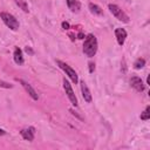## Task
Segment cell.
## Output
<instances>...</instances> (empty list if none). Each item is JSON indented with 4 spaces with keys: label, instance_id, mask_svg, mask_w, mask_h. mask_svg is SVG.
<instances>
[{
    "label": "cell",
    "instance_id": "obj_1",
    "mask_svg": "<svg viewBox=\"0 0 150 150\" xmlns=\"http://www.w3.org/2000/svg\"><path fill=\"white\" fill-rule=\"evenodd\" d=\"M97 52V39L93 34H88L86 36L84 43H83V53L88 57H93Z\"/></svg>",
    "mask_w": 150,
    "mask_h": 150
},
{
    "label": "cell",
    "instance_id": "obj_2",
    "mask_svg": "<svg viewBox=\"0 0 150 150\" xmlns=\"http://www.w3.org/2000/svg\"><path fill=\"white\" fill-rule=\"evenodd\" d=\"M0 18H1V20L4 21V23H5L8 28H11L12 30H16V29L19 28V26H20L19 21H18V20L15 19V16H14L13 14H11V13L1 12V13H0Z\"/></svg>",
    "mask_w": 150,
    "mask_h": 150
},
{
    "label": "cell",
    "instance_id": "obj_3",
    "mask_svg": "<svg viewBox=\"0 0 150 150\" xmlns=\"http://www.w3.org/2000/svg\"><path fill=\"white\" fill-rule=\"evenodd\" d=\"M108 8H109V11L112 13V15H114L116 19H118V20L122 21V22H129V16H128L117 5H115V4H109Z\"/></svg>",
    "mask_w": 150,
    "mask_h": 150
},
{
    "label": "cell",
    "instance_id": "obj_4",
    "mask_svg": "<svg viewBox=\"0 0 150 150\" xmlns=\"http://www.w3.org/2000/svg\"><path fill=\"white\" fill-rule=\"evenodd\" d=\"M56 63L59 64V67L67 74V76L74 82V83H77L79 82V77H77V74H76V71L70 67V66H68L67 63H64V62H62V61H56Z\"/></svg>",
    "mask_w": 150,
    "mask_h": 150
},
{
    "label": "cell",
    "instance_id": "obj_5",
    "mask_svg": "<svg viewBox=\"0 0 150 150\" xmlns=\"http://www.w3.org/2000/svg\"><path fill=\"white\" fill-rule=\"evenodd\" d=\"M63 88H64V91H66V94H67L69 101L71 102V104H73L74 107H77V98H76V96H75V93H74V90H73V88H71L69 81L66 80V79H63Z\"/></svg>",
    "mask_w": 150,
    "mask_h": 150
},
{
    "label": "cell",
    "instance_id": "obj_6",
    "mask_svg": "<svg viewBox=\"0 0 150 150\" xmlns=\"http://www.w3.org/2000/svg\"><path fill=\"white\" fill-rule=\"evenodd\" d=\"M19 83H21V86L25 88V90L28 93V95H29L34 101H38V100H39V95H38V93L35 91V89H34L28 82H26V81H23V80H19Z\"/></svg>",
    "mask_w": 150,
    "mask_h": 150
},
{
    "label": "cell",
    "instance_id": "obj_7",
    "mask_svg": "<svg viewBox=\"0 0 150 150\" xmlns=\"http://www.w3.org/2000/svg\"><path fill=\"white\" fill-rule=\"evenodd\" d=\"M130 86H131L135 90L141 91V93H142V91L144 90V88H145V86H144L142 79L138 77V76H132V77L130 79Z\"/></svg>",
    "mask_w": 150,
    "mask_h": 150
},
{
    "label": "cell",
    "instance_id": "obj_8",
    "mask_svg": "<svg viewBox=\"0 0 150 150\" xmlns=\"http://www.w3.org/2000/svg\"><path fill=\"white\" fill-rule=\"evenodd\" d=\"M34 132H35V129H34L33 127H30V128H28V129H22V130L20 131V135L22 136L23 139L32 142V141L34 139Z\"/></svg>",
    "mask_w": 150,
    "mask_h": 150
},
{
    "label": "cell",
    "instance_id": "obj_9",
    "mask_svg": "<svg viewBox=\"0 0 150 150\" xmlns=\"http://www.w3.org/2000/svg\"><path fill=\"white\" fill-rule=\"evenodd\" d=\"M115 35H116V40L118 42L120 46H123L127 39V32L123 28H116L115 30Z\"/></svg>",
    "mask_w": 150,
    "mask_h": 150
},
{
    "label": "cell",
    "instance_id": "obj_10",
    "mask_svg": "<svg viewBox=\"0 0 150 150\" xmlns=\"http://www.w3.org/2000/svg\"><path fill=\"white\" fill-rule=\"evenodd\" d=\"M81 91H82V97L84 98V101L88 102V103H90L91 100H93L91 98V94H90V90H89L88 86L84 83V81L81 82Z\"/></svg>",
    "mask_w": 150,
    "mask_h": 150
},
{
    "label": "cell",
    "instance_id": "obj_11",
    "mask_svg": "<svg viewBox=\"0 0 150 150\" xmlns=\"http://www.w3.org/2000/svg\"><path fill=\"white\" fill-rule=\"evenodd\" d=\"M13 57H14V61H15V63L16 64H23V55H22V50L19 48V47H16L15 49H14V54H13Z\"/></svg>",
    "mask_w": 150,
    "mask_h": 150
},
{
    "label": "cell",
    "instance_id": "obj_12",
    "mask_svg": "<svg viewBox=\"0 0 150 150\" xmlns=\"http://www.w3.org/2000/svg\"><path fill=\"white\" fill-rule=\"evenodd\" d=\"M89 9H90V12H91L93 14H95V15H102V13H103L102 8H101L100 6H97L96 4H93V2L89 4Z\"/></svg>",
    "mask_w": 150,
    "mask_h": 150
},
{
    "label": "cell",
    "instance_id": "obj_13",
    "mask_svg": "<svg viewBox=\"0 0 150 150\" xmlns=\"http://www.w3.org/2000/svg\"><path fill=\"white\" fill-rule=\"evenodd\" d=\"M67 5L73 12H77L80 9V4L77 0H67Z\"/></svg>",
    "mask_w": 150,
    "mask_h": 150
},
{
    "label": "cell",
    "instance_id": "obj_14",
    "mask_svg": "<svg viewBox=\"0 0 150 150\" xmlns=\"http://www.w3.org/2000/svg\"><path fill=\"white\" fill-rule=\"evenodd\" d=\"M14 2L19 6V8L20 9H22L23 12H26V13H28V5H27V2L25 1V0H14Z\"/></svg>",
    "mask_w": 150,
    "mask_h": 150
},
{
    "label": "cell",
    "instance_id": "obj_15",
    "mask_svg": "<svg viewBox=\"0 0 150 150\" xmlns=\"http://www.w3.org/2000/svg\"><path fill=\"white\" fill-rule=\"evenodd\" d=\"M145 66V60L144 59H137L136 61H135V63H134V67H135V69H141V68H143Z\"/></svg>",
    "mask_w": 150,
    "mask_h": 150
},
{
    "label": "cell",
    "instance_id": "obj_16",
    "mask_svg": "<svg viewBox=\"0 0 150 150\" xmlns=\"http://www.w3.org/2000/svg\"><path fill=\"white\" fill-rule=\"evenodd\" d=\"M150 107L148 105L146 108H145V110L141 114V120H143V121H146V120H149L150 118Z\"/></svg>",
    "mask_w": 150,
    "mask_h": 150
},
{
    "label": "cell",
    "instance_id": "obj_17",
    "mask_svg": "<svg viewBox=\"0 0 150 150\" xmlns=\"http://www.w3.org/2000/svg\"><path fill=\"white\" fill-rule=\"evenodd\" d=\"M0 87H2V88H7V89H8V88H12L13 86H12L11 83H8V82H5V81H1V80H0Z\"/></svg>",
    "mask_w": 150,
    "mask_h": 150
},
{
    "label": "cell",
    "instance_id": "obj_18",
    "mask_svg": "<svg viewBox=\"0 0 150 150\" xmlns=\"http://www.w3.org/2000/svg\"><path fill=\"white\" fill-rule=\"evenodd\" d=\"M95 70V63L89 62V73H93Z\"/></svg>",
    "mask_w": 150,
    "mask_h": 150
},
{
    "label": "cell",
    "instance_id": "obj_19",
    "mask_svg": "<svg viewBox=\"0 0 150 150\" xmlns=\"http://www.w3.org/2000/svg\"><path fill=\"white\" fill-rule=\"evenodd\" d=\"M69 27H70V25H69L68 22H66V21L62 22V28H63V29H69Z\"/></svg>",
    "mask_w": 150,
    "mask_h": 150
},
{
    "label": "cell",
    "instance_id": "obj_20",
    "mask_svg": "<svg viewBox=\"0 0 150 150\" xmlns=\"http://www.w3.org/2000/svg\"><path fill=\"white\" fill-rule=\"evenodd\" d=\"M70 112H71V114H73L74 116H76V117H77L79 120H82V117H81V116H79V115H77V114H76V112H75V111H74L73 109H70Z\"/></svg>",
    "mask_w": 150,
    "mask_h": 150
},
{
    "label": "cell",
    "instance_id": "obj_21",
    "mask_svg": "<svg viewBox=\"0 0 150 150\" xmlns=\"http://www.w3.org/2000/svg\"><path fill=\"white\" fill-rule=\"evenodd\" d=\"M25 50H26V52H27V53H29V54H33V50H32V49H30V48H29V47H28V46H27V47H26V48H25Z\"/></svg>",
    "mask_w": 150,
    "mask_h": 150
},
{
    "label": "cell",
    "instance_id": "obj_22",
    "mask_svg": "<svg viewBox=\"0 0 150 150\" xmlns=\"http://www.w3.org/2000/svg\"><path fill=\"white\" fill-rule=\"evenodd\" d=\"M77 38H79V39H84V35H83L82 33H79V35H77Z\"/></svg>",
    "mask_w": 150,
    "mask_h": 150
},
{
    "label": "cell",
    "instance_id": "obj_23",
    "mask_svg": "<svg viewBox=\"0 0 150 150\" xmlns=\"http://www.w3.org/2000/svg\"><path fill=\"white\" fill-rule=\"evenodd\" d=\"M5 134H6V131L4 129H0V136H4Z\"/></svg>",
    "mask_w": 150,
    "mask_h": 150
},
{
    "label": "cell",
    "instance_id": "obj_24",
    "mask_svg": "<svg viewBox=\"0 0 150 150\" xmlns=\"http://www.w3.org/2000/svg\"><path fill=\"white\" fill-rule=\"evenodd\" d=\"M146 82H148V83H150V76H148V77H146Z\"/></svg>",
    "mask_w": 150,
    "mask_h": 150
}]
</instances>
